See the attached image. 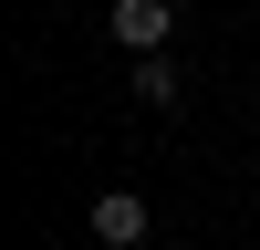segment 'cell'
Wrapping results in <instances>:
<instances>
[{
    "mask_svg": "<svg viewBox=\"0 0 260 250\" xmlns=\"http://www.w3.org/2000/svg\"><path fill=\"white\" fill-rule=\"evenodd\" d=\"M104 32H115L125 52H167V42H177V11H167V0H115Z\"/></svg>",
    "mask_w": 260,
    "mask_h": 250,
    "instance_id": "6da1fadb",
    "label": "cell"
},
{
    "mask_svg": "<svg viewBox=\"0 0 260 250\" xmlns=\"http://www.w3.org/2000/svg\"><path fill=\"white\" fill-rule=\"evenodd\" d=\"M94 240L104 250H146V198H136V188H104V198H94Z\"/></svg>",
    "mask_w": 260,
    "mask_h": 250,
    "instance_id": "7a4b0ae2",
    "label": "cell"
},
{
    "mask_svg": "<svg viewBox=\"0 0 260 250\" xmlns=\"http://www.w3.org/2000/svg\"><path fill=\"white\" fill-rule=\"evenodd\" d=\"M177 94H187V83H177V63H167V52H136V104H146V115H167Z\"/></svg>",
    "mask_w": 260,
    "mask_h": 250,
    "instance_id": "3957f363",
    "label": "cell"
}]
</instances>
